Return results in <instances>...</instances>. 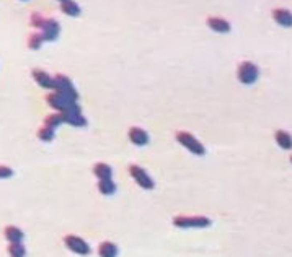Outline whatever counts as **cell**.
<instances>
[{
	"label": "cell",
	"mask_w": 292,
	"mask_h": 257,
	"mask_svg": "<svg viewBox=\"0 0 292 257\" xmlns=\"http://www.w3.org/2000/svg\"><path fill=\"white\" fill-rule=\"evenodd\" d=\"M52 79H54V90H56V93H61V95H64L70 99L78 101V91L75 90L74 83L69 77L57 74L56 77H52Z\"/></svg>",
	"instance_id": "6da1fadb"
},
{
	"label": "cell",
	"mask_w": 292,
	"mask_h": 257,
	"mask_svg": "<svg viewBox=\"0 0 292 257\" xmlns=\"http://www.w3.org/2000/svg\"><path fill=\"white\" fill-rule=\"evenodd\" d=\"M173 225L177 228H206L211 225V220L208 216H201V215H193V216H175L173 218Z\"/></svg>",
	"instance_id": "7a4b0ae2"
},
{
	"label": "cell",
	"mask_w": 292,
	"mask_h": 257,
	"mask_svg": "<svg viewBox=\"0 0 292 257\" xmlns=\"http://www.w3.org/2000/svg\"><path fill=\"white\" fill-rule=\"evenodd\" d=\"M237 77H239V82L243 83V85H253L258 80V77H259V70H258V67L253 64V62L245 60L239 65Z\"/></svg>",
	"instance_id": "3957f363"
},
{
	"label": "cell",
	"mask_w": 292,
	"mask_h": 257,
	"mask_svg": "<svg viewBox=\"0 0 292 257\" xmlns=\"http://www.w3.org/2000/svg\"><path fill=\"white\" fill-rule=\"evenodd\" d=\"M177 140L185 146L186 150H189V152L194 153V155H198V157H201V155L206 153V149H204V145H202L193 134H189V132H178V134H177Z\"/></svg>",
	"instance_id": "277c9868"
},
{
	"label": "cell",
	"mask_w": 292,
	"mask_h": 257,
	"mask_svg": "<svg viewBox=\"0 0 292 257\" xmlns=\"http://www.w3.org/2000/svg\"><path fill=\"white\" fill-rule=\"evenodd\" d=\"M46 101H47V104H49L51 107H54L59 113L70 111V109H74L77 106V101L70 99V98L61 95V93H56V91L51 93V95H47Z\"/></svg>",
	"instance_id": "5b68a950"
},
{
	"label": "cell",
	"mask_w": 292,
	"mask_h": 257,
	"mask_svg": "<svg viewBox=\"0 0 292 257\" xmlns=\"http://www.w3.org/2000/svg\"><path fill=\"white\" fill-rule=\"evenodd\" d=\"M61 119H62V122H66V124H69V126H74V127H85L86 126V119L83 118L82 107L78 104L74 109H70V111L61 113Z\"/></svg>",
	"instance_id": "8992f818"
},
{
	"label": "cell",
	"mask_w": 292,
	"mask_h": 257,
	"mask_svg": "<svg viewBox=\"0 0 292 257\" xmlns=\"http://www.w3.org/2000/svg\"><path fill=\"white\" fill-rule=\"evenodd\" d=\"M129 173H131V176H132L134 181H136L142 189H147V191L154 189V179L147 174L145 169H142V168L137 166V165H132V166L129 168Z\"/></svg>",
	"instance_id": "52a82bcc"
},
{
	"label": "cell",
	"mask_w": 292,
	"mask_h": 257,
	"mask_svg": "<svg viewBox=\"0 0 292 257\" xmlns=\"http://www.w3.org/2000/svg\"><path fill=\"white\" fill-rule=\"evenodd\" d=\"M61 34V25L56 18H46L44 25L41 28V36L44 41H56Z\"/></svg>",
	"instance_id": "ba28073f"
},
{
	"label": "cell",
	"mask_w": 292,
	"mask_h": 257,
	"mask_svg": "<svg viewBox=\"0 0 292 257\" xmlns=\"http://www.w3.org/2000/svg\"><path fill=\"white\" fill-rule=\"evenodd\" d=\"M64 244H66L72 252H75V254H80V255L90 254V246L86 244L82 238H78V236H75V235H69V236H66Z\"/></svg>",
	"instance_id": "9c48e42d"
},
{
	"label": "cell",
	"mask_w": 292,
	"mask_h": 257,
	"mask_svg": "<svg viewBox=\"0 0 292 257\" xmlns=\"http://www.w3.org/2000/svg\"><path fill=\"white\" fill-rule=\"evenodd\" d=\"M31 75H33L35 82L39 85L41 88H46V90H54V79L52 77L44 72V70L41 68H35L33 72H31Z\"/></svg>",
	"instance_id": "30bf717a"
},
{
	"label": "cell",
	"mask_w": 292,
	"mask_h": 257,
	"mask_svg": "<svg viewBox=\"0 0 292 257\" xmlns=\"http://www.w3.org/2000/svg\"><path fill=\"white\" fill-rule=\"evenodd\" d=\"M208 26L212 31H216V33H228V31H230V23L220 17H209Z\"/></svg>",
	"instance_id": "8fae6325"
},
{
	"label": "cell",
	"mask_w": 292,
	"mask_h": 257,
	"mask_svg": "<svg viewBox=\"0 0 292 257\" xmlns=\"http://www.w3.org/2000/svg\"><path fill=\"white\" fill-rule=\"evenodd\" d=\"M129 140L137 146H144L149 143V134L140 127H132L129 130Z\"/></svg>",
	"instance_id": "7c38bea8"
},
{
	"label": "cell",
	"mask_w": 292,
	"mask_h": 257,
	"mask_svg": "<svg viewBox=\"0 0 292 257\" xmlns=\"http://www.w3.org/2000/svg\"><path fill=\"white\" fill-rule=\"evenodd\" d=\"M4 235H5V238H7L9 243H21V241H23V231L18 227H15V225H9V227H5Z\"/></svg>",
	"instance_id": "4fadbf2b"
},
{
	"label": "cell",
	"mask_w": 292,
	"mask_h": 257,
	"mask_svg": "<svg viewBox=\"0 0 292 257\" xmlns=\"http://www.w3.org/2000/svg\"><path fill=\"white\" fill-rule=\"evenodd\" d=\"M273 17H274L276 23L281 26H290V23H292L290 12L287 9H276L273 12Z\"/></svg>",
	"instance_id": "5bb4252c"
},
{
	"label": "cell",
	"mask_w": 292,
	"mask_h": 257,
	"mask_svg": "<svg viewBox=\"0 0 292 257\" xmlns=\"http://www.w3.org/2000/svg\"><path fill=\"white\" fill-rule=\"evenodd\" d=\"M98 254L100 257H116L118 255V246L111 241H103L98 246Z\"/></svg>",
	"instance_id": "9a60e30c"
},
{
	"label": "cell",
	"mask_w": 292,
	"mask_h": 257,
	"mask_svg": "<svg viewBox=\"0 0 292 257\" xmlns=\"http://www.w3.org/2000/svg\"><path fill=\"white\" fill-rule=\"evenodd\" d=\"M93 173L98 179H111L113 169L109 165H106V163H97V165L93 166Z\"/></svg>",
	"instance_id": "2e32d148"
},
{
	"label": "cell",
	"mask_w": 292,
	"mask_h": 257,
	"mask_svg": "<svg viewBox=\"0 0 292 257\" xmlns=\"http://www.w3.org/2000/svg\"><path fill=\"white\" fill-rule=\"evenodd\" d=\"M61 10L64 12L69 17H78L80 15V7L75 2H70V0H64V2H61Z\"/></svg>",
	"instance_id": "e0dca14e"
},
{
	"label": "cell",
	"mask_w": 292,
	"mask_h": 257,
	"mask_svg": "<svg viewBox=\"0 0 292 257\" xmlns=\"http://www.w3.org/2000/svg\"><path fill=\"white\" fill-rule=\"evenodd\" d=\"M276 142H278V145L281 146V149H284V150H290V146H292L290 135H289V132H286V130H278V132H276Z\"/></svg>",
	"instance_id": "ac0fdd59"
},
{
	"label": "cell",
	"mask_w": 292,
	"mask_h": 257,
	"mask_svg": "<svg viewBox=\"0 0 292 257\" xmlns=\"http://www.w3.org/2000/svg\"><path fill=\"white\" fill-rule=\"evenodd\" d=\"M98 191L103 194V196H111L116 191V184L111 179H100L98 181Z\"/></svg>",
	"instance_id": "d6986e66"
},
{
	"label": "cell",
	"mask_w": 292,
	"mask_h": 257,
	"mask_svg": "<svg viewBox=\"0 0 292 257\" xmlns=\"http://www.w3.org/2000/svg\"><path fill=\"white\" fill-rule=\"evenodd\" d=\"M7 252H9L10 257H25L26 249L23 243H10L9 247H7Z\"/></svg>",
	"instance_id": "ffe728a7"
},
{
	"label": "cell",
	"mask_w": 292,
	"mask_h": 257,
	"mask_svg": "<svg viewBox=\"0 0 292 257\" xmlns=\"http://www.w3.org/2000/svg\"><path fill=\"white\" fill-rule=\"evenodd\" d=\"M62 124V119H61V113H52V114H47L44 118V126L49 127V129H56Z\"/></svg>",
	"instance_id": "44dd1931"
},
{
	"label": "cell",
	"mask_w": 292,
	"mask_h": 257,
	"mask_svg": "<svg viewBox=\"0 0 292 257\" xmlns=\"http://www.w3.org/2000/svg\"><path fill=\"white\" fill-rule=\"evenodd\" d=\"M43 43H44V40H43V36H41V33H31L30 36H28V48L30 49H33V51H36V49H39L43 46Z\"/></svg>",
	"instance_id": "7402d4cb"
},
{
	"label": "cell",
	"mask_w": 292,
	"mask_h": 257,
	"mask_svg": "<svg viewBox=\"0 0 292 257\" xmlns=\"http://www.w3.org/2000/svg\"><path fill=\"white\" fill-rule=\"evenodd\" d=\"M38 137L41 142H51V140L54 138V129H49V127H41L38 130Z\"/></svg>",
	"instance_id": "603a6c76"
},
{
	"label": "cell",
	"mask_w": 292,
	"mask_h": 257,
	"mask_svg": "<svg viewBox=\"0 0 292 257\" xmlns=\"http://www.w3.org/2000/svg\"><path fill=\"white\" fill-rule=\"evenodd\" d=\"M44 21H46V18L43 17V15L41 13H33V15H31V18H30V25L31 26H33V28H39V29H41L43 28V25H44Z\"/></svg>",
	"instance_id": "cb8c5ba5"
},
{
	"label": "cell",
	"mask_w": 292,
	"mask_h": 257,
	"mask_svg": "<svg viewBox=\"0 0 292 257\" xmlns=\"http://www.w3.org/2000/svg\"><path fill=\"white\" fill-rule=\"evenodd\" d=\"M13 174V171L10 166H5V165H0V179H7Z\"/></svg>",
	"instance_id": "d4e9b609"
}]
</instances>
